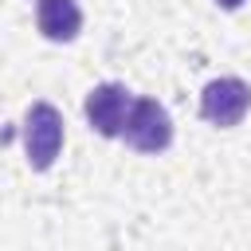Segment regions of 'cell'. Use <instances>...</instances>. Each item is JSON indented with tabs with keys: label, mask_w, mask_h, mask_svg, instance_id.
Instances as JSON below:
<instances>
[{
	"label": "cell",
	"mask_w": 251,
	"mask_h": 251,
	"mask_svg": "<svg viewBox=\"0 0 251 251\" xmlns=\"http://www.w3.org/2000/svg\"><path fill=\"white\" fill-rule=\"evenodd\" d=\"M63 149V114L51 102H31L24 114V153L31 169H51Z\"/></svg>",
	"instance_id": "obj_1"
},
{
	"label": "cell",
	"mask_w": 251,
	"mask_h": 251,
	"mask_svg": "<svg viewBox=\"0 0 251 251\" xmlns=\"http://www.w3.org/2000/svg\"><path fill=\"white\" fill-rule=\"evenodd\" d=\"M247 110H251V86L235 75H220L200 90V118L220 129L239 126Z\"/></svg>",
	"instance_id": "obj_2"
},
{
	"label": "cell",
	"mask_w": 251,
	"mask_h": 251,
	"mask_svg": "<svg viewBox=\"0 0 251 251\" xmlns=\"http://www.w3.org/2000/svg\"><path fill=\"white\" fill-rule=\"evenodd\" d=\"M122 137H126L137 153H161V149H169V141H173V118H169V110H165L157 98H137V102L129 106V118H126Z\"/></svg>",
	"instance_id": "obj_3"
},
{
	"label": "cell",
	"mask_w": 251,
	"mask_h": 251,
	"mask_svg": "<svg viewBox=\"0 0 251 251\" xmlns=\"http://www.w3.org/2000/svg\"><path fill=\"white\" fill-rule=\"evenodd\" d=\"M129 106H133V98H129V90L122 86V82H98L90 94H86V122H90V129L94 133H102V137H122V129H126V118H129Z\"/></svg>",
	"instance_id": "obj_4"
},
{
	"label": "cell",
	"mask_w": 251,
	"mask_h": 251,
	"mask_svg": "<svg viewBox=\"0 0 251 251\" xmlns=\"http://www.w3.org/2000/svg\"><path fill=\"white\" fill-rule=\"evenodd\" d=\"M35 24H39L43 39H51V43H71V39L82 31V8H78V0H39Z\"/></svg>",
	"instance_id": "obj_5"
},
{
	"label": "cell",
	"mask_w": 251,
	"mask_h": 251,
	"mask_svg": "<svg viewBox=\"0 0 251 251\" xmlns=\"http://www.w3.org/2000/svg\"><path fill=\"white\" fill-rule=\"evenodd\" d=\"M216 4H220V8H224V12H235V8H239V4H243V0H216Z\"/></svg>",
	"instance_id": "obj_6"
}]
</instances>
